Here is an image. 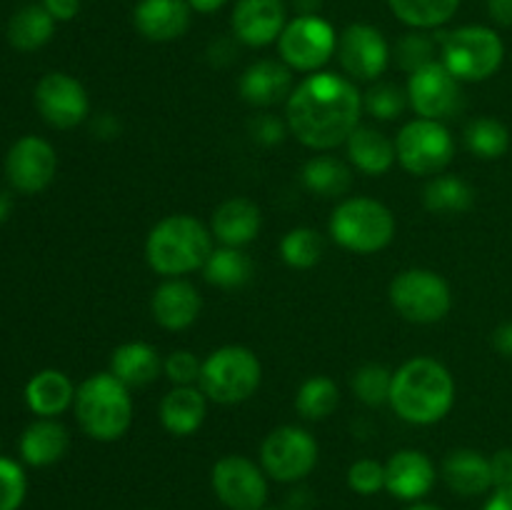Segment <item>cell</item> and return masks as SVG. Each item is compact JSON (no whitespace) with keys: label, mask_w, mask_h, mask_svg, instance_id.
I'll return each mask as SVG.
<instances>
[{"label":"cell","mask_w":512,"mask_h":510,"mask_svg":"<svg viewBox=\"0 0 512 510\" xmlns=\"http://www.w3.org/2000/svg\"><path fill=\"white\" fill-rule=\"evenodd\" d=\"M363 95L348 78L338 73L308 75L293 88L285 103L288 130L313 150H330L348 143L358 128Z\"/></svg>","instance_id":"obj_1"},{"label":"cell","mask_w":512,"mask_h":510,"mask_svg":"<svg viewBox=\"0 0 512 510\" xmlns=\"http://www.w3.org/2000/svg\"><path fill=\"white\" fill-rule=\"evenodd\" d=\"M455 403V380L443 363L433 358H413L393 373L390 405L413 425L440 423Z\"/></svg>","instance_id":"obj_2"},{"label":"cell","mask_w":512,"mask_h":510,"mask_svg":"<svg viewBox=\"0 0 512 510\" xmlns=\"http://www.w3.org/2000/svg\"><path fill=\"white\" fill-rule=\"evenodd\" d=\"M213 253V233L193 215H168L145 240V258L158 275L178 278L203 268Z\"/></svg>","instance_id":"obj_3"},{"label":"cell","mask_w":512,"mask_h":510,"mask_svg":"<svg viewBox=\"0 0 512 510\" xmlns=\"http://www.w3.org/2000/svg\"><path fill=\"white\" fill-rule=\"evenodd\" d=\"M75 418L88 438L113 443L133 423V398L128 385L113 373H95L75 390Z\"/></svg>","instance_id":"obj_4"},{"label":"cell","mask_w":512,"mask_h":510,"mask_svg":"<svg viewBox=\"0 0 512 510\" xmlns=\"http://www.w3.org/2000/svg\"><path fill=\"white\" fill-rule=\"evenodd\" d=\"M263 380L258 355L245 345H225L203 360L200 390L205 398L220 405H238L253 398Z\"/></svg>","instance_id":"obj_5"},{"label":"cell","mask_w":512,"mask_h":510,"mask_svg":"<svg viewBox=\"0 0 512 510\" xmlns=\"http://www.w3.org/2000/svg\"><path fill=\"white\" fill-rule=\"evenodd\" d=\"M440 63L460 80V83H480L493 78L505 58L503 38L485 25H465V28L440 33Z\"/></svg>","instance_id":"obj_6"},{"label":"cell","mask_w":512,"mask_h":510,"mask_svg":"<svg viewBox=\"0 0 512 510\" xmlns=\"http://www.w3.org/2000/svg\"><path fill=\"white\" fill-rule=\"evenodd\" d=\"M330 235L353 253H378L393 240L395 218L380 200L348 198L330 215Z\"/></svg>","instance_id":"obj_7"},{"label":"cell","mask_w":512,"mask_h":510,"mask_svg":"<svg viewBox=\"0 0 512 510\" xmlns=\"http://www.w3.org/2000/svg\"><path fill=\"white\" fill-rule=\"evenodd\" d=\"M390 303L405 320L430 325L450 313L453 295L443 275L425 268L403 270L390 283Z\"/></svg>","instance_id":"obj_8"},{"label":"cell","mask_w":512,"mask_h":510,"mask_svg":"<svg viewBox=\"0 0 512 510\" xmlns=\"http://www.w3.org/2000/svg\"><path fill=\"white\" fill-rule=\"evenodd\" d=\"M398 163L418 178L440 175L455 155V140L440 120L418 118L403 125L395 140Z\"/></svg>","instance_id":"obj_9"},{"label":"cell","mask_w":512,"mask_h":510,"mask_svg":"<svg viewBox=\"0 0 512 510\" xmlns=\"http://www.w3.org/2000/svg\"><path fill=\"white\" fill-rule=\"evenodd\" d=\"M318 465V443L298 425H280L260 445V468L278 483H298Z\"/></svg>","instance_id":"obj_10"},{"label":"cell","mask_w":512,"mask_h":510,"mask_svg":"<svg viewBox=\"0 0 512 510\" xmlns=\"http://www.w3.org/2000/svg\"><path fill=\"white\" fill-rule=\"evenodd\" d=\"M278 50L290 70L315 73L335 55L338 35L328 20L318 18V15H298L280 33Z\"/></svg>","instance_id":"obj_11"},{"label":"cell","mask_w":512,"mask_h":510,"mask_svg":"<svg viewBox=\"0 0 512 510\" xmlns=\"http://www.w3.org/2000/svg\"><path fill=\"white\" fill-rule=\"evenodd\" d=\"M408 103L420 118L448 120L463 108V88L460 80L445 68L440 60L423 65L408 80Z\"/></svg>","instance_id":"obj_12"},{"label":"cell","mask_w":512,"mask_h":510,"mask_svg":"<svg viewBox=\"0 0 512 510\" xmlns=\"http://www.w3.org/2000/svg\"><path fill=\"white\" fill-rule=\"evenodd\" d=\"M215 495L228 510H263L268 500L265 470L245 455H225L210 475Z\"/></svg>","instance_id":"obj_13"},{"label":"cell","mask_w":512,"mask_h":510,"mask_svg":"<svg viewBox=\"0 0 512 510\" xmlns=\"http://www.w3.org/2000/svg\"><path fill=\"white\" fill-rule=\"evenodd\" d=\"M338 58L353 80H375L388 68L390 48L378 28L368 23H353L340 33Z\"/></svg>","instance_id":"obj_14"},{"label":"cell","mask_w":512,"mask_h":510,"mask_svg":"<svg viewBox=\"0 0 512 510\" xmlns=\"http://www.w3.org/2000/svg\"><path fill=\"white\" fill-rule=\"evenodd\" d=\"M35 105L45 123L53 128H75L88 115V93L75 78L65 73H48L35 88Z\"/></svg>","instance_id":"obj_15"},{"label":"cell","mask_w":512,"mask_h":510,"mask_svg":"<svg viewBox=\"0 0 512 510\" xmlns=\"http://www.w3.org/2000/svg\"><path fill=\"white\" fill-rule=\"evenodd\" d=\"M55 168H58V158H55L53 145L35 135L20 138L5 158V173L20 193H38L48 188L55 178Z\"/></svg>","instance_id":"obj_16"},{"label":"cell","mask_w":512,"mask_h":510,"mask_svg":"<svg viewBox=\"0 0 512 510\" xmlns=\"http://www.w3.org/2000/svg\"><path fill=\"white\" fill-rule=\"evenodd\" d=\"M283 0H238L233 8V33L250 48H263L280 38L285 28Z\"/></svg>","instance_id":"obj_17"},{"label":"cell","mask_w":512,"mask_h":510,"mask_svg":"<svg viewBox=\"0 0 512 510\" xmlns=\"http://www.w3.org/2000/svg\"><path fill=\"white\" fill-rule=\"evenodd\" d=\"M435 465L420 450H398L385 463V490L398 500H420L433 490Z\"/></svg>","instance_id":"obj_18"},{"label":"cell","mask_w":512,"mask_h":510,"mask_svg":"<svg viewBox=\"0 0 512 510\" xmlns=\"http://www.w3.org/2000/svg\"><path fill=\"white\" fill-rule=\"evenodd\" d=\"M190 5L188 0H140L135 5V28L143 38L153 43H168L178 40L190 28Z\"/></svg>","instance_id":"obj_19"},{"label":"cell","mask_w":512,"mask_h":510,"mask_svg":"<svg viewBox=\"0 0 512 510\" xmlns=\"http://www.w3.org/2000/svg\"><path fill=\"white\" fill-rule=\"evenodd\" d=\"M203 300L198 290L188 280L170 278L163 285H158L150 300V313L155 323L165 330H185L198 320Z\"/></svg>","instance_id":"obj_20"},{"label":"cell","mask_w":512,"mask_h":510,"mask_svg":"<svg viewBox=\"0 0 512 510\" xmlns=\"http://www.w3.org/2000/svg\"><path fill=\"white\" fill-rule=\"evenodd\" d=\"M238 88L245 103L255 105V108H270V105H278L290 98L293 73L288 65L278 63V60H258L245 70Z\"/></svg>","instance_id":"obj_21"},{"label":"cell","mask_w":512,"mask_h":510,"mask_svg":"<svg viewBox=\"0 0 512 510\" xmlns=\"http://www.w3.org/2000/svg\"><path fill=\"white\" fill-rule=\"evenodd\" d=\"M158 415L160 423L170 435L185 438V435H193L203 425L205 415H208V398L195 385H175L160 400Z\"/></svg>","instance_id":"obj_22"},{"label":"cell","mask_w":512,"mask_h":510,"mask_svg":"<svg viewBox=\"0 0 512 510\" xmlns=\"http://www.w3.org/2000/svg\"><path fill=\"white\" fill-rule=\"evenodd\" d=\"M260 208L248 198H230L215 208L210 220V233L228 248H243L258 235Z\"/></svg>","instance_id":"obj_23"},{"label":"cell","mask_w":512,"mask_h":510,"mask_svg":"<svg viewBox=\"0 0 512 510\" xmlns=\"http://www.w3.org/2000/svg\"><path fill=\"white\" fill-rule=\"evenodd\" d=\"M443 480L453 493L463 498H475L493 488V470L490 458L470 448H460L448 453L443 460Z\"/></svg>","instance_id":"obj_24"},{"label":"cell","mask_w":512,"mask_h":510,"mask_svg":"<svg viewBox=\"0 0 512 510\" xmlns=\"http://www.w3.org/2000/svg\"><path fill=\"white\" fill-rule=\"evenodd\" d=\"M163 370L158 350L148 343H123L110 355V373L128 388H145Z\"/></svg>","instance_id":"obj_25"},{"label":"cell","mask_w":512,"mask_h":510,"mask_svg":"<svg viewBox=\"0 0 512 510\" xmlns=\"http://www.w3.org/2000/svg\"><path fill=\"white\" fill-rule=\"evenodd\" d=\"M68 445L70 438L65 425H60L53 418H43L23 433V438H20V455H23L25 463L43 468V465L58 463L68 453Z\"/></svg>","instance_id":"obj_26"},{"label":"cell","mask_w":512,"mask_h":510,"mask_svg":"<svg viewBox=\"0 0 512 510\" xmlns=\"http://www.w3.org/2000/svg\"><path fill=\"white\" fill-rule=\"evenodd\" d=\"M348 158L360 173L383 175L393 168L398 153H395L393 140L385 138L380 130L358 125L348 138Z\"/></svg>","instance_id":"obj_27"},{"label":"cell","mask_w":512,"mask_h":510,"mask_svg":"<svg viewBox=\"0 0 512 510\" xmlns=\"http://www.w3.org/2000/svg\"><path fill=\"white\" fill-rule=\"evenodd\" d=\"M25 400L30 410L40 418H53L60 415L70 403H75V388L70 378L60 370H40L30 378L25 388Z\"/></svg>","instance_id":"obj_28"},{"label":"cell","mask_w":512,"mask_h":510,"mask_svg":"<svg viewBox=\"0 0 512 510\" xmlns=\"http://www.w3.org/2000/svg\"><path fill=\"white\" fill-rule=\"evenodd\" d=\"M303 185L323 198H340L353 185V173L333 155H315L303 165Z\"/></svg>","instance_id":"obj_29"},{"label":"cell","mask_w":512,"mask_h":510,"mask_svg":"<svg viewBox=\"0 0 512 510\" xmlns=\"http://www.w3.org/2000/svg\"><path fill=\"white\" fill-rule=\"evenodd\" d=\"M423 203L430 213L458 215L473 208L475 190L458 175H435L425 188Z\"/></svg>","instance_id":"obj_30"},{"label":"cell","mask_w":512,"mask_h":510,"mask_svg":"<svg viewBox=\"0 0 512 510\" xmlns=\"http://www.w3.org/2000/svg\"><path fill=\"white\" fill-rule=\"evenodd\" d=\"M55 18L43 5H28L18 10L8 25V40L18 50H38L53 38Z\"/></svg>","instance_id":"obj_31"},{"label":"cell","mask_w":512,"mask_h":510,"mask_svg":"<svg viewBox=\"0 0 512 510\" xmlns=\"http://www.w3.org/2000/svg\"><path fill=\"white\" fill-rule=\"evenodd\" d=\"M390 10L405 25L418 30L440 28L460 8V0H388Z\"/></svg>","instance_id":"obj_32"},{"label":"cell","mask_w":512,"mask_h":510,"mask_svg":"<svg viewBox=\"0 0 512 510\" xmlns=\"http://www.w3.org/2000/svg\"><path fill=\"white\" fill-rule=\"evenodd\" d=\"M203 273L210 285H218V288H240L253 275V263H250V258L240 248L223 245V248L210 253L208 263L203 265Z\"/></svg>","instance_id":"obj_33"},{"label":"cell","mask_w":512,"mask_h":510,"mask_svg":"<svg viewBox=\"0 0 512 510\" xmlns=\"http://www.w3.org/2000/svg\"><path fill=\"white\" fill-rule=\"evenodd\" d=\"M340 393L335 380L325 378V375H313L300 385L298 395H295V408L305 420H325L333 415L338 408Z\"/></svg>","instance_id":"obj_34"},{"label":"cell","mask_w":512,"mask_h":510,"mask_svg":"<svg viewBox=\"0 0 512 510\" xmlns=\"http://www.w3.org/2000/svg\"><path fill=\"white\" fill-rule=\"evenodd\" d=\"M465 145L483 160L503 158L510 148V133L500 120L478 118L465 128Z\"/></svg>","instance_id":"obj_35"},{"label":"cell","mask_w":512,"mask_h":510,"mask_svg":"<svg viewBox=\"0 0 512 510\" xmlns=\"http://www.w3.org/2000/svg\"><path fill=\"white\" fill-rule=\"evenodd\" d=\"M323 250V235L313 228H293L280 240V255H283V260L290 268L298 270H308L313 265H318L320 258H323Z\"/></svg>","instance_id":"obj_36"},{"label":"cell","mask_w":512,"mask_h":510,"mask_svg":"<svg viewBox=\"0 0 512 510\" xmlns=\"http://www.w3.org/2000/svg\"><path fill=\"white\" fill-rule=\"evenodd\" d=\"M350 385H353V393L360 403L375 408V405L390 403L393 373H390L385 365L370 363V365H363V368L355 370Z\"/></svg>","instance_id":"obj_37"},{"label":"cell","mask_w":512,"mask_h":510,"mask_svg":"<svg viewBox=\"0 0 512 510\" xmlns=\"http://www.w3.org/2000/svg\"><path fill=\"white\" fill-rule=\"evenodd\" d=\"M408 105V93L398 88L393 83H378L365 93V108L373 118L378 120H393Z\"/></svg>","instance_id":"obj_38"},{"label":"cell","mask_w":512,"mask_h":510,"mask_svg":"<svg viewBox=\"0 0 512 510\" xmlns=\"http://www.w3.org/2000/svg\"><path fill=\"white\" fill-rule=\"evenodd\" d=\"M395 55H398L400 68L408 70V73H415L423 65L433 63L435 40L428 38L425 33H408L398 40Z\"/></svg>","instance_id":"obj_39"},{"label":"cell","mask_w":512,"mask_h":510,"mask_svg":"<svg viewBox=\"0 0 512 510\" xmlns=\"http://www.w3.org/2000/svg\"><path fill=\"white\" fill-rule=\"evenodd\" d=\"M28 480L15 460L0 458V510H18L25 500Z\"/></svg>","instance_id":"obj_40"},{"label":"cell","mask_w":512,"mask_h":510,"mask_svg":"<svg viewBox=\"0 0 512 510\" xmlns=\"http://www.w3.org/2000/svg\"><path fill=\"white\" fill-rule=\"evenodd\" d=\"M348 485L358 495H375L385 488V465L373 458H360L350 465Z\"/></svg>","instance_id":"obj_41"},{"label":"cell","mask_w":512,"mask_h":510,"mask_svg":"<svg viewBox=\"0 0 512 510\" xmlns=\"http://www.w3.org/2000/svg\"><path fill=\"white\" fill-rule=\"evenodd\" d=\"M163 370L173 385H195L200 380L203 363L190 350H173L163 360Z\"/></svg>","instance_id":"obj_42"},{"label":"cell","mask_w":512,"mask_h":510,"mask_svg":"<svg viewBox=\"0 0 512 510\" xmlns=\"http://www.w3.org/2000/svg\"><path fill=\"white\" fill-rule=\"evenodd\" d=\"M253 138L263 145H275L285 138V130H288V123H280L275 115H260L258 120H253Z\"/></svg>","instance_id":"obj_43"},{"label":"cell","mask_w":512,"mask_h":510,"mask_svg":"<svg viewBox=\"0 0 512 510\" xmlns=\"http://www.w3.org/2000/svg\"><path fill=\"white\" fill-rule=\"evenodd\" d=\"M493 488H512V448H503L490 458Z\"/></svg>","instance_id":"obj_44"},{"label":"cell","mask_w":512,"mask_h":510,"mask_svg":"<svg viewBox=\"0 0 512 510\" xmlns=\"http://www.w3.org/2000/svg\"><path fill=\"white\" fill-rule=\"evenodd\" d=\"M43 8L55 20H73L80 10V0H43Z\"/></svg>","instance_id":"obj_45"},{"label":"cell","mask_w":512,"mask_h":510,"mask_svg":"<svg viewBox=\"0 0 512 510\" xmlns=\"http://www.w3.org/2000/svg\"><path fill=\"white\" fill-rule=\"evenodd\" d=\"M488 13L503 28H512V0H488Z\"/></svg>","instance_id":"obj_46"},{"label":"cell","mask_w":512,"mask_h":510,"mask_svg":"<svg viewBox=\"0 0 512 510\" xmlns=\"http://www.w3.org/2000/svg\"><path fill=\"white\" fill-rule=\"evenodd\" d=\"M493 345L500 355L512 358V323H503L500 328H495Z\"/></svg>","instance_id":"obj_47"},{"label":"cell","mask_w":512,"mask_h":510,"mask_svg":"<svg viewBox=\"0 0 512 510\" xmlns=\"http://www.w3.org/2000/svg\"><path fill=\"white\" fill-rule=\"evenodd\" d=\"M483 510H512V488H500Z\"/></svg>","instance_id":"obj_48"},{"label":"cell","mask_w":512,"mask_h":510,"mask_svg":"<svg viewBox=\"0 0 512 510\" xmlns=\"http://www.w3.org/2000/svg\"><path fill=\"white\" fill-rule=\"evenodd\" d=\"M225 3H228V0H188L190 8L198 10V13H215V10L223 8Z\"/></svg>","instance_id":"obj_49"},{"label":"cell","mask_w":512,"mask_h":510,"mask_svg":"<svg viewBox=\"0 0 512 510\" xmlns=\"http://www.w3.org/2000/svg\"><path fill=\"white\" fill-rule=\"evenodd\" d=\"M10 208H13V203H10V198L5 193H0V223H3L5 218L10 215Z\"/></svg>","instance_id":"obj_50"},{"label":"cell","mask_w":512,"mask_h":510,"mask_svg":"<svg viewBox=\"0 0 512 510\" xmlns=\"http://www.w3.org/2000/svg\"><path fill=\"white\" fill-rule=\"evenodd\" d=\"M408 510H443L438 508V505H428V503H418V505H410Z\"/></svg>","instance_id":"obj_51"},{"label":"cell","mask_w":512,"mask_h":510,"mask_svg":"<svg viewBox=\"0 0 512 510\" xmlns=\"http://www.w3.org/2000/svg\"><path fill=\"white\" fill-rule=\"evenodd\" d=\"M263 510H268V508H263Z\"/></svg>","instance_id":"obj_52"}]
</instances>
